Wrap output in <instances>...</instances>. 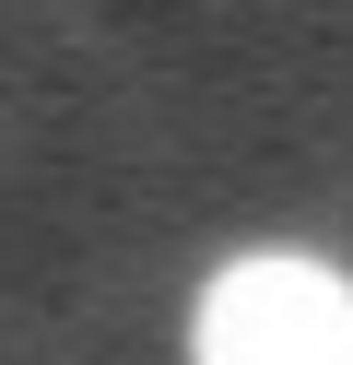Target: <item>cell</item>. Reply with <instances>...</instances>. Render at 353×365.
Returning <instances> with one entry per match:
<instances>
[{"mask_svg": "<svg viewBox=\"0 0 353 365\" xmlns=\"http://www.w3.org/2000/svg\"><path fill=\"white\" fill-rule=\"evenodd\" d=\"M188 341H200V365H353V283L329 259L259 247L200 283Z\"/></svg>", "mask_w": 353, "mask_h": 365, "instance_id": "obj_1", "label": "cell"}]
</instances>
